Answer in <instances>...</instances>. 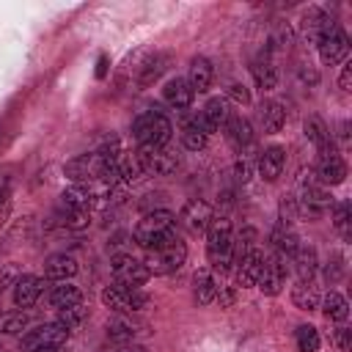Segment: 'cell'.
<instances>
[{
    "instance_id": "obj_1",
    "label": "cell",
    "mask_w": 352,
    "mask_h": 352,
    "mask_svg": "<svg viewBox=\"0 0 352 352\" xmlns=\"http://www.w3.org/2000/svg\"><path fill=\"white\" fill-rule=\"evenodd\" d=\"M176 226H179V220H176L173 212H168V209H154V212H148V214H143V217L138 220L132 236H135V242H138L140 248L157 250V248H162V245H168V242L176 239Z\"/></svg>"
},
{
    "instance_id": "obj_2",
    "label": "cell",
    "mask_w": 352,
    "mask_h": 352,
    "mask_svg": "<svg viewBox=\"0 0 352 352\" xmlns=\"http://www.w3.org/2000/svg\"><path fill=\"white\" fill-rule=\"evenodd\" d=\"M206 261L209 270H231L234 261V228L228 217H212L206 226Z\"/></svg>"
},
{
    "instance_id": "obj_3",
    "label": "cell",
    "mask_w": 352,
    "mask_h": 352,
    "mask_svg": "<svg viewBox=\"0 0 352 352\" xmlns=\"http://www.w3.org/2000/svg\"><path fill=\"white\" fill-rule=\"evenodd\" d=\"M132 138L140 148H162L173 138V124L160 110H146L132 121Z\"/></svg>"
},
{
    "instance_id": "obj_4",
    "label": "cell",
    "mask_w": 352,
    "mask_h": 352,
    "mask_svg": "<svg viewBox=\"0 0 352 352\" xmlns=\"http://www.w3.org/2000/svg\"><path fill=\"white\" fill-rule=\"evenodd\" d=\"M69 327L60 322H47L38 324L33 330H25V336L19 338V352H44V349H58L66 346L69 341Z\"/></svg>"
},
{
    "instance_id": "obj_5",
    "label": "cell",
    "mask_w": 352,
    "mask_h": 352,
    "mask_svg": "<svg viewBox=\"0 0 352 352\" xmlns=\"http://www.w3.org/2000/svg\"><path fill=\"white\" fill-rule=\"evenodd\" d=\"M102 302L104 308L116 311V314H138L143 308H148V294L140 286H124V283H113L102 289Z\"/></svg>"
},
{
    "instance_id": "obj_6",
    "label": "cell",
    "mask_w": 352,
    "mask_h": 352,
    "mask_svg": "<svg viewBox=\"0 0 352 352\" xmlns=\"http://www.w3.org/2000/svg\"><path fill=\"white\" fill-rule=\"evenodd\" d=\"M184 261H187V248H184V242H179V236L157 250H148L143 258V264L151 275H170L176 270H182Z\"/></svg>"
},
{
    "instance_id": "obj_7",
    "label": "cell",
    "mask_w": 352,
    "mask_h": 352,
    "mask_svg": "<svg viewBox=\"0 0 352 352\" xmlns=\"http://www.w3.org/2000/svg\"><path fill=\"white\" fill-rule=\"evenodd\" d=\"M135 157H138L143 173L170 176V173H176V168H179V157H176L168 146H162V148H138Z\"/></svg>"
},
{
    "instance_id": "obj_8",
    "label": "cell",
    "mask_w": 352,
    "mask_h": 352,
    "mask_svg": "<svg viewBox=\"0 0 352 352\" xmlns=\"http://www.w3.org/2000/svg\"><path fill=\"white\" fill-rule=\"evenodd\" d=\"M316 50H319L322 63H327V66L344 63L346 55H349V36L341 30V25H336V28H330V30L316 41Z\"/></svg>"
},
{
    "instance_id": "obj_9",
    "label": "cell",
    "mask_w": 352,
    "mask_h": 352,
    "mask_svg": "<svg viewBox=\"0 0 352 352\" xmlns=\"http://www.w3.org/2000/svg\"><path fill=\"white\" fill-rule=\"evenodd\" d=\"M110 272H113L116 283H124V286H143L151 275L146 270V264L135 256H116L110 261Z\"/></svg>"
},
{
    "instance_id": "obj_10",
    "label": "cell",
    "mask_w": 352,
    "mask_h": 352,
    "mask_svg": "<svg viewBox=\"0 0 352 352\" xmlns=\"http://www.w3.org/2000/svg\"><path fill=\"white\" fill-rule=\"evenodd\" d=\"M256 286H258L261 294H267V297L280 294V289L286 286V258H283L280 253L264 258V267H261V275H258Z\"/></svg>"
},
{
    "instance_id": "obj_11",
    "label": "cell",
    "mask_w": 352,
    "mask_h": 352,
    "mask_svg": "<svg viewBox=\"0 0 352 352\" xmlns=\"http://www.w3.org/2000/svg\"><path fill=\"white\" fill-rule=\"evenodd\" d=\"M168 55L165 52H143V55H138V60H135V85L138 88H148L151 82H157L160 80V74L168 69Z\"/></svg>"
},
{
    "instance_id": "obj_12",
    "label": "cell",
    "mask_w": 352,
    "mask_h": 352,
    "mask_svg": "<svg viewBox=\"0 0 352 352\" xmlns=\"http://www.w3.org/2000/svg\"><path fill=\"white\" fill-rule=\"evenodd\" d=\"M314 173H316V182L324 184V187H327V184H341V182L346 179V162H344L341 154L327 151V154H319Z\"/></svg>"
},
{
    "instance_id": "obj_13",
    "label": "cell",
    "mask_w": 352,
    "mask_h": 352,
    "mask_svg": "<svg viewBox=\"0 0 352 352\" xmlns=\"http://www.w3.org/2000/svg\"><path fill=\"white\" fill-rule=\"evenodd\" d=\"M338 22L330 16V14H324L322 8H308L302 16H300V33H302V38L305 41H319L330 28H336Z\"/></svg>"
},
{
    "instance_id": "obj_14",
    "label": "cell",
    "mask_w": 352,
    "mask_h": 352,
    "mask_svg": "<svg viewBox=\"0 0 352 352\" xmlns=\"http://www.w3.org/2000/svg\"><path fill=\"white\" fill-rule=\"evenodd\" d=\"M231 267H234V280H236V286L250 289V286H256V280H258V275H261L264 253L256 248V250H250L248 256H242L239 261H234Z\"/></svg>"
},
{
    "instance_id": "obj_15",
    "label": "cell",
    "mask_w": 352,
    "mask_h": 352,
    "mask_svg": "<svg viewBox=\"0 0 352 352\" xmlns=\"http://www.w3.org/2000/svg\"><path fill=\"white\" fill-rule=\"evenodd\" d=\"M300 204H302V212H308V214H324L336 201H333V195H330V190L324 184L308 182V184H302Z\"/></svg>"
},
{
    "instance_id": "obj_16",
    "label": "cell",
    "mask_w": 352,
    "mask_h": 352,
    "mask_svg": "<svg viewBox=\"0 0 352 352\" xmlns=\"http://www.w3.org/2000/svg\"><path fill=\"white\" fill-rule=\"evenodd\" d=\"M44 294V278L38 275H19L14 280V305L16 308H33L38 297Z\"/></svg>"
},
{
    "instance_id": "obj_17",
    "label": "cell",
    "mask_w": 352,
    "mask_h": 352,
    "mask_svg": "<svg viewBox=\"0 0 352 352\" xmlns=\"http://www.w3.org/2000/svg\"><path fill=\"white\" fill-rule=\"evenodd\" d=\"M212 217H214L212 206H209L206 201H201V198L187 201L184 209H182V214H179V220H182L190 231H206V226L212 223Z\"/></svg>"
},
{
    "instance_id": "obj_18",
    "label": "cell",
    "mask_w": 352,
    "mask_h": 352,
    "mask_svg": "<svg viewBox=\"0 0 352 352\" xmlns=\"http://www.w3.org/2000/svg\"><path fill=\"white\" fill-rule=\"evenodd\" d=\"M212 77H214V69H212V60L198 55L190 60V69H187V85L192 88V94H206L212 88Z\"/></svg>"
},
{
    "instance_id": "obj_19",
    "label": "cell",
    "mask_w": 352,
    "mask_h": 352,
    "mask_svg": "<svg viewBox=\"0 0 352 352\" xmlns=\"http://www.w3.org/2000/svg\"><path fill=\"white\" fill-rule=\"evenodd\" d=\"M77 270H80V264H77V258H74L72 253H52V256L44 261V278L58 280V283L74 278Z\"/></svg>"
},
{
    "instance_id": "obj_20",
    "label": "cell",
    "mask_w": 352,
    "mask_h": 352,
    "mask_svg": "<svg viewBox=\"0 0 352 352\" xmlns=\"http://www.w3.org/2000/svg\"><path fill=\"white\" fill-rule=\"evenodd\" d=\"M258 173L267 179V182H275L283 168H286V148L283 146H267L261 154H258Z\"/></svg>"
},
{
    "instance_id": "obj_21",
    "label": "cell",
    "mask_w": 352,
    "mask_h": 352,
    "mask_svg": "<svg viewBox=\"0 0 352 352\" xmlns=\"http://www.w3.org/2000/svg\"><path fill=\"white\" fill-rule=\"evenodd\" d=\"M226 138H228V143H231V148L234 151H245L250 143H253V129H250V121L248 118H242V116H228V121H226Z\"/></svg>"
},
{
    "instance_id": "obj_22",
    "label": "cell",
    "mask_w": 352,
    "mask_h": 352,
    "mask_svg": "<svg viewBox=\"0 0 352 352\" xmlns=\"http://www.w3.org/2000/svg\"><path fill=\"white\" fill-rule=\"evenodd\" d=\"M192 88L187 85V80L184 77H170L168 82H165V88H162V99L170 104V107H176V110H187L190 104H192Z\"/></svg>"
},
{
    "instance_id": "obj_23",
    "label": "cell",
    "mask_w": 352,
    "mask_h": 352,
    "mask_svg": "<svg viewBox=\"0 0 352 352\" xmlns=\"http://www.w3.org/2000/svg\"><path fill=\"white\" fill-rule=\"evenodd\" d=\"M250 74H253V80H256V85H258L261 91H272V88L278 85V69H275L270 52H261L258 58H253Z\"/></svg>"
},
{
    "instance_id": "obj_24",
    "label": "cell",
    "mask_w": 352,
    "mask_h": 352,
    "mask_svg": "<svg viewBox=\"0 0 352 352\" xmlns=\"http://www.w3.org/2000/svg\"><path fill=\"white\" fill-rule=\"evenodd\" d=\"M228 102L223 99V96H214V99H209L206 104H204V110H201V121H204V126H206V132L212 135V132H217V129H223L226 126V121H228Z\"/></svg>"
},
{
    "instance_id": "obj_25",
    "label": "cell",
    "mask_w": 352,
    "mask_h": 352,
    "mask_svg": "<svg viewBox=\"0 0 352 352\" xmlns=\"http://www.w3.org/2000/svg\"><path fill=\"white\" fill-rule=\"evenodd\" d=\"M258 121H261V126H264L267 135L280 132L283 124H286V110H283V104L275 102V99L261 102V104H258Z\"/></svg>"
},
{
    "instance_id": "obj_26",
    "label": "cell",
    "mask_w": 352,
    "mask_h": 352,
    "mask_svg": "<svg viewBox=\"0 0 352 352\" xmlns=\"http://www.w3.org/2000/svg\"><path fill=\"white\" fill-rule=\"evenodd\" d=\"M272 248H275V253H280L283 258H292V253L300 248V236H297V231L286 223V220H280L275 228H272Z\"/></svg>"
},
{
    "instance_id": "obj_27",
    "label": "cell",
    "mask_w": 352,
    "mask_h": 352,
    "mask_svg": "<svg viewBox=\"0 0 352 352\" xmlns=\"http://www.w3.org/2000/svg\"><path fill=\"white\" fill-rule=\"evenodd\" d=\"M292 264H294V270H297V280H314L316 267H319L316 250H314L311 245L300 242V248L292 253Z\"/></svg>"
},
{
    "instance_id": "obj_28",
    "label": "cell",
    "mask_w": 352,
    "mask_h": 352,
    "mask_svg": "<svg viewBox=\"0 0 352 352\" xmlns=\"http://www.w3.org/2000/svg\"><path fill=\"white\" fill-rule=\"evenodd\" d=\"M192 283H195V302L198 305H212L217 300L220 280L214 278V270H198L195 278H192Z\"/></svg>"
},
{
    "instance_id": "obj_29",
    "label": "cell",
    "mask_w": 352,
    "mask_h": 352,
    "mask_svg": "<svg viewBox=\"0 0 352 352\" xmlns=\"http://www.w3.org/2000/svg\"><path fill=\"white\" fill-rule=\"evenodd\" d=\"M302 132H305V138L316 146V151L319 154H327V151H333V138H330V132H327V124L322 121V118H316V116H311V118H305V124H302Z\"/></svg>"
},
{
    "instance_id": "obj_30",
    "label": "cell",
    "mask_w": 352,
    "mask_h": 352,
    "mask_svg": "<svg viewBox=\"0 0 352 352\" xmlns=\"http://www.w3.org/2000/svg\"><path fill=\"white\" fill-rule=\"evenodd\" d=\"M292 302H294V308H300V311H314V308H319L322 294H319V289L314 286V280H297L294 289H292Z\"/></svg>"
},
{
    "instance_id": "obj_31",
    "label": "cell",
    "mask_w": 352,
    "mask_h": 352,
    "mask_svg": "<svg viewBox=\"0 0 352 352\" xmlns=\"http://www.w3.org/2000/svg\"><path fill=\"white\" fill-rule=\"evenodd\" d=\"M206 140H209V132H206L201 116L190 118V121L182 126V143H184V148H190V151H201V148L206 146Z\"/></svg>"
},
{
    "instance_id": "obj_32",
    "label": "cell",
    "mask_w": 352,
    "mask_h": 352,
    "mask_svg": "<svg viewBox=\"0 0 352 352\" xmlns=\"http://www.w3.org/2000/svg\"><path fill=\"white\" fill-rule=\"evenodd\" d=\"M77 302H82V292H80V286H74V283H69V280H60L58 286H52V292H50V305L52 308H69V305H77Z\"/></svg>"
},
{
    "instance_id": "obj_33",
    "label": "cell",
    "mask_w": 352,
    "mask_h": 352,
    "mask_svg": "<svg viewBox=\"0 0 352 352\" xmlns=\"http://www.w3.org/2000/svg\"><path fill=\"white\" fill-rule=\"evenodd\" d=\"M319 305H322V314H324L330 322H346V316H349V302H346V297L338 294V292H327Z\"/></svg>"
},
{
    "instance_id": "obj_34",
    "label": "cell",
    "mask_w": 352,
    "mask_h": 352,
    "mask_svg": "<svg viewBox=\"0 0 352 352\" xmlns=\"http://www.w3.org/2000/svg\"><path fill=\"white\" fill-rule=\"evenodd\" d=\"M140 333H143L140 324L129 322L126 316H118V319H110V322H107V336H110L113 341H135Z\"/></svg>"
},
{
    "instance_id": "obj_35",
    "label": "cell",
    "mask_w": 352,
    "mask_h": 352,
    "mask_svg": "<svg viewBox=\"0 0 352 352\" xmlns=\"http://www.w3.org/2000/svg\"><path fill=\"white\" fill-rule=\"evenodd\" d=\"M28 324H30V314L22 308L0 314V333H22V330H28Z\"/></svg>"
},
{
    "instance_id": "obj_36",
    "label": "cell",
    "mask_w": 352,
    "mask_h": 352,
    "mask_svg": "<svg viewBox=\"0 0 352 352\" xmlns=\"http://www.w3.org/2000/svg\"><path fill=\"white\" fill-rule=\"evenodd\" d=\"M294 341H297V349L300 352H316L319 344H322V338H319V333H316L314 324H300L297 333H294Z\"/></svg>"
},
{
    "instance_id": "obj_37",
    "label": "cell",
    "mask_w": 352,
    "mask_h": 352,
    "mask_svg": "<svg viewBox=\"0 0 352 352\" xmlns=\"http://www.w3.org/2000/svg\"><path fill=\"white\" fill-rule=\"evenodd\" d=\"M330 209H333V226H336V231L344 239H349V204L346 201H338Z\"/></svg>"
},
{
    "instance_id": "obj_38",
    "label": "cell",
    "mask_w": 352,
    "mask_h": 352,
    "mask_svg": "<svg viewBox=\"0 0 352 352\" xmlns=\"http://www.w3.org/2000/svg\"><path fill=\"white\" fill-rule=\"evenodd\" d=\"M82 319H85V305H82V302L69 305V308H60V316H58V322H60V324H66L69 330H72V327H77Z\"/></svg>"
},
{
    "instance_id": "obj_39",
    "label": "cell",
    "mask_w": 352,
    "mask_h": 352,
    "mask_svg": "<svg viewBox=\"0 0 352 352\" xmlns=\"http://www.w3.org/2000/svg\"><path fill=\"white\" fill-rule=\"evenodd\" d=\"M99 352H146V346L138 341H113V344L102 346Z\"/></svg>"
},
{
    "instance_id": "obj_40",
    "label": "cell",
    "mask_w": 352,
    "mask_h": 352,
    "mask_svg": "<svg viewBox=\"0 0 352 352\" xmlns=\"http://www.w3.org/2000/svg\"><path fill=\"white\" fill-rule=\"evenodd\" d=\"M333 341H336V346L341 349V352H349L352 349V330L349 327H336V333H333Z\"/></svg>"
},
{
    "instance_id": "obj_41",
    "label": "cell",
    "mask_w": 352,
    "mask_h": 352,
    "mask_svg": "<svg viewBox=\"0 0 352 352\" xmlns=\"http://www.w3.org/2000/svg\"><path fill=\"white\" fill-rule=\"evenodd\" d=\"M338 88H341L344 94L352 91V63H349V60H344V69H341V77H338Z\"/></svg>"
},
{
    "instance_id": "obj_42",
    "label": "cell",
    "mask_w": 352,
    "mask_h": 352,
    "mask_svg": "<svg viewBox=\"0 0 352 352\" xmlns=\"http://www.w3.org/2000/svg\"><path fill=\"white\" fill-rule=\"evenodd\" d=\"M228 96H231L234 102H239V104H248V102H250L248 88H245V85H239V82H234V85L228 88Z\"/></svg>"
},
{
    "instance_id": "obj_43",
    "label": "cell",
    "mask_w": 352,
    "mask_h": 352,
    "mask_svg": "<svg viewBox=\"0 0 352 352\" xmlns=\"http://www.w3.org/2000/svg\"><path fill=\"white\" fill-rule=\"evenodd\" d=\"M341 272H344V264H341V258H336L333 264H327L324 278H327V280H338V278H341Z\"/></svg>"
},
{
    "instance_id": "obj_44",
    "label": "cell",
    "mask_w": 352,
    "mask_h": 352,
    "mask_svg": "<svg viewBox=\"0 0 352 352\" xmlns=\"http://www.w3.org/2000/svg\"><path fill=\"white\" fill-rule=\"evenodd\" d=\"M8 195H11V179H8V176H3V179H0V206H6Z\"/></svg>"
},
{
    "instance_id": "obj_45",
    "label": "cell",
    "mask_w": 352,
    "mask_h": 352,
    "mask_svg": "<svg viewBox=\"0 0 352 352\" xmlns=\"http://www.w3.org/2000/svg\"><path fill=\"white\" fill-rule=\"evenodd\" d=\"M300 77H302L305 82H311V85H314V82L319 80V74H316L314 69H305V63H302V69H300Z\"/></svg>"
},
{
    "instance_id": "obj_46",
    "label": "cell",
    "mask_w": 352,
    "mask_h": 352,
    "mask_svg": "<svg viewBox=\"0 0 352 352\" xmlns=\"http://www.w3.org/2000/svg\"><path fill=\"white\" fill-rule=\"evenodd\" d=\"M234 170H236V179H242V182H245V179H248V173H250V165H248L245 160H239Z\"/></svg>"
},
{
    "instance_id": "obj_47",
    "label": "cell",
    "mask_w": 352,
    "mask_h": 352,
    "mask_svg": "<svg viewBox=\"0 0 352 352\" xmlns=\"http://www.w3.org/2000/svg\"><path fill=\"white\" fill-rule=\"evenodd\" d=\"M104 74H107V58H104V55H102V58H99V69H96V77H99V80H102V77H104Z\"/></svg>"
},
{
    "instance_id": "obj_48",
    "label": "cell",
    "mask_w": 352,
    "mask_h": 352,
    "mask_svg": "<svg viewBox=\"0 0 352 352\" xmlns=\"http://www.w3.org/2000/svg\"><path fill=\"white\" fill-rule=\"evenodd\" d=\"M3 217H6V206H0V226H3Z\"/></svg>"
},
{
    "instance_id": "obj_49",
    "label": "cell",
    "mask_w": 352,
    "mask_h": 352,
    "mask_svg": "<svg viewBox=\"0 0 352 352\" xmlns=\"http://www.w3.org/2000/svg\"><path fill=\"white\" fill-rule=\"evenodd\" d=\"M44 352H66L63 346H58V349H44Z\"/></svg>"
}]
</instances>
